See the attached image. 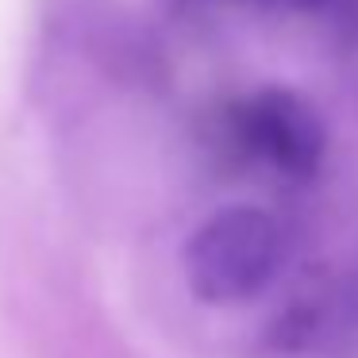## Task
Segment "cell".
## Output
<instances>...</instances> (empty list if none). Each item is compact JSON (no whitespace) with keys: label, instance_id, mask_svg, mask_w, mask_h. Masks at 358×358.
Wrapping results in <instances>:
<instances>
[{"label":"cell","instance_id":"6da1fadb","mask_svg":"<svg viewBox=\"0 0 358 358\" xmlns=\"http://www.w3.org/2000/svg\"><path fill=\"white\" fill-rule=\"evenodd\" d=\"M185 285L208 308H239L270 289L281 270V227L266 208L231 204L189 235Z\"/></svg>","mask_w":358,"mask_h":358},{"label":"cell","instance_id":"7a4b0ae2","mask_svg":"<svg viewBox=\"0 0 358 358\" xmlns=\"http://www.w3.org/2000/svg\"><path fill=\"white\" fill-rule=\"evenodd\" d=\"M231 135L250 158L281 178H312L327 155V127L316 104L281 85H262L231 108Z\"/></svg>","mask_w":358,"mask_h":358}]
</instances>
